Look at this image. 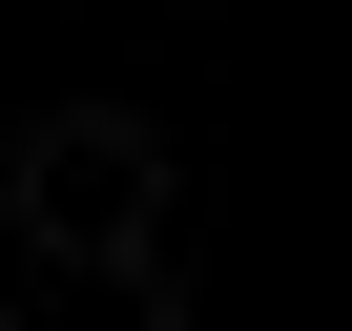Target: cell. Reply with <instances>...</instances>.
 Instances as JSON below:
<instances>
[{"label": "cell", "instance_id": "cell-1", "mask_svg": "<svg viewBox=\"0 0 352 331\" xmlns=\"http://www.w3.org/2000/svg\"><path fill=\"white\" fill-rule=\"evenodd\" d=\"M21 228L63 269H145L166 249V124L145 104H42L21 124Z\"/></svg>", "mask_w": 352, "mask_h": 331}]
</instances>
